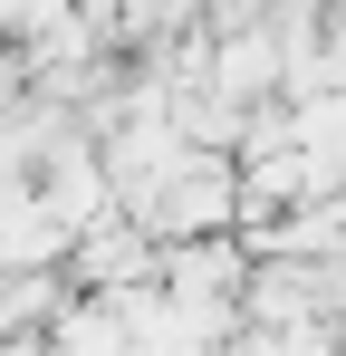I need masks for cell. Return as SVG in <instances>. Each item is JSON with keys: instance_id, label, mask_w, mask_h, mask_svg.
<instances>
[{"instance_id": "1", "label": "cell", "mask_w": 346, "mask_h": 356, "mask_svg": "<svg viewBox=\"0 0 346 356\" xmlns=\"http://www.w3.org/2000/svg\"><path fill=\"white\" fill-rule=\"evenodd\" d=\"M154 241L135 232L125 212H106V222H87V232L67 241V260H58V280L77 298H135V289H154Z\"/></svg>"}, {"instance_id": "2", "label": "cell", "mask_w": 346, "mask_h": 356, "mask_svg": "<svg viewBox=\"0 0 346 356\" xmlns=\"http://www.w3.org/2000/svg\"><path fill=\"white\" fill-rule=\"evenodd\" d=\"M231 308H240V327H298V318H337V308H327V260H250Z\"/></svg>"}, {"instance_id": "3", "label": "cell", "mask_w": 346, "mask_h": 356, "mask_svg": "<svg viewBox=\"0 0 346 356\" xmlns=\"http://www.w3.org/2000/svg\"><path fill=\"white\" fill-rule=\"evenodd\" d=\"M39 347H49V356H125V318H115L106 298H77V289H67L58 318L39 327Z\"/></svg>"}]
</instances>
